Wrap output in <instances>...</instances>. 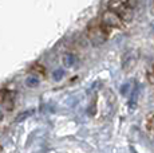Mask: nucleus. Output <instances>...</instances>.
<instances>
[{
    "instance_id": "obj_1",
    "label": "nucleus",
    "mask_w": 154,
    "mask_h": 153,
    "mask_svg": "<svg viewBox=\"0 0 154 153\" xmlns=\"http://www.w3.org/2000/svg\"><path fill=\"white\" fill-rule=\"evenodd\" d=\"M111 30L109 27H106L100 19H94L86 27V35H87V39L91 42V45L94 46H100L109 39V35H110Z\"/></svg>"
},
{
    "instance_id": "obj_2",
    "label": "nucleus",
    "mask_w": 154,
    "mask_h": 153,
    "mask_svg": "<svg viewBox=\"0 0 154 153\" xmlns=\"http://www.w3.org/2000/svg\"><path fill=\"white\" fill-rule=\"evenodd\" d=\"M107 10L115 12L121 16L125 23L130 22L133 17V4L131 0H110L107 3Z\"/></svg>"
},
{
    "instance_id": "obj_3",
    "label": "nucleus",
    "mask_w": 154,
    "mask_h": 153,
    "mask_svg": "<svg viewBox=\"0 0 154 153\" xmlns=\"http://www.w3.org/2000/svg\"><path fill=\"white\" fill-rule=\"evenodd\" d=\"M99 19H100V22H102L106 27L110 28V30H114V28H122L123 26L126 24V23L121 19L119 15H117V14L112 12V11H110V10H106Z\"/></svg>"
},
{
    "instance_id": "obj_4",
    "label": "nucleus",
    "mask_w": 154,
    "mask_h": 153,
    "mask_svg": "<svg viewBox=\"0 0 154 153\" xmlns=\"http://www.w3.org/2000/svg\"><path fill=\"white\" fill-rule=\"evenodd\" d=\"M14 102H15V94L10 90H0V105L4 106L7 110H12L14 109Z\"/></svg>"
},
{
    "instance_id": "obj_5",
    "label": "nucleus",
    "mask_w": 154,
    "mask_h": 153,
    "mask_svg": "<svg viewBox=\"0 0 154 153\" xmlns=\"http://www.w3.org/2000/svg\"><path fill=\"white\" fill-rule=\"evenodd\" d=\"M146 128L149 132L154 133V113H152L146 120Z\"/></svg>"
}]
</instances>
